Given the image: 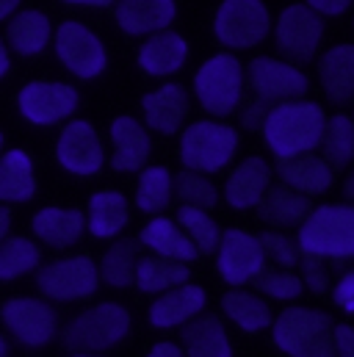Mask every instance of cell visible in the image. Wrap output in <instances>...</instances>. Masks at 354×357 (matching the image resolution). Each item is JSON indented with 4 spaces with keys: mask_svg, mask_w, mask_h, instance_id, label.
Here are the masks:
<instances>
[{
    "mask_svg": "<svg viewBox=\"0 0 354 357\" xmlns=\"http://www.w3.org/2000/svg\"><path fill=\"white\" fill-rule=\"evenodd\" d=\"M299 268H302V285L310 288L313 294H324L330 288V266H327V258H318V255H310V252H302L299 258Z\"/></svg>",
    "mask_w": 354,
    "mask_h": 357,
    "instance_id": "41",
    "label": "cell"
},
{
    "mask_svg": "<svg viewBox=\"0 0 354 357\" xmlns=\"http://www.w3.org/2000/svg\"><path fill=\"white\" fill-rule=\"evenodd\" d=\"M185 56H188V47H185V39L180 33L158 31L141 45L139 67L153 78H164V75L177 73L185 64Z\"/></svg>",
    "mask_w": 354,
    "mask_h": 357,
    "instance_id": "27",
    "label": "cell"
},
{
    "mask_svg": "<svg viewBox=\"0 0 354 357\" xmlns=\"http://www.w3.org/2000/svg\"><path fill=\"white\" fill-rule=\"evenodd\" d=\"M0 321L14 341L28 349L47 347L59 333V313L42 296H11L0 307Z\"/></svg>",
    "mask_w": 354,
    "mask_h": 357,
    "instance_id": "5",
    "label": "cell"
},
{
    "mask_svg": "<svg viewBox=\"0 0 354 357\" xmlns=\"http://www.w3.org/2000/svg\"><path fill=\"white\" fill-rule=\"evenodd\" d=\"M70 357H102V355H97V352H75V355Z\"/></svg>",
    "mask_w": 354,
    "mask_h": 357,
    "instance_id": "53",
    "label": "cell"
},
{
    "mask_svg": "<svg viewBox=\"0 0 354 357\" xmlns=\"http://www.w3.org/2000/svg\"><path fill=\"white\" fill-rule=\"evenodd\" d=\"M258 208V216L263 219L266 225H274V227H299L307 216H310V197L307 194H299L288 185H271L266 188L263 199L255 205Z\"/></svg>",
    "mask_w": 354,
    "mask_h": 357,
    "instance_id": "26",
    "label": "cell"
},
{
    "mask_svg": "<svg viewBox=\"0 0 354 357\" xmlns=\"http://www.w3.org/2000/svg\"><path fill=\"white\" fill-rule=\"evenodd\" d=\"M0 357H8V344H6L3 335H0Z\"/></svg>",
    "mask_w": 354,
    "mask_h": 357,
    "instance_id": "52",
    "label": "cell"
},
{
    "mask_svg": "<svg viewBox=\"0 0 354 357\" xmlns=\"http://www.w3.org/2000/svg\"><path fill=\"white\" fill-rule=\"evenodd\" d=\"M299 250L332 258L341 268L354 258V205H321L299 225Z\"/></svg>",
    "mask_w": 354,
    "mask_h": 357,
    "instance_id": "2",
    "label": "cell"
},
{
    "mask_svg": "<svg viewBox=\"0 0 354 357\" xmlns=\"http://www.w3.org/2000/svg\"><path fill=\"white\" fill-rule=\"evenodd\" d=\"M318 147H321V158L327 161L330 169H346L354 161V122L352 119L344 116V114L327 119Z\"/></svg>",
    "mask_w": 354,
    "mask_h": 357,
    "instance_id": "33",
    "label": "cell"
},
{
    "mask_svg": "<svg viewBox=\"0 0 354 357\" xmlns=\"http://www.w3.org/2000/svg\"><path fill=\"white\" fill-rule=\"evenodd\" d=\"M177 225H180V227H183V233L194 241L197 252L210 255V252H216V250H219L222 230H219V225H216L205 211L183 205V208L177 211Z\"/></svg>",
    "mask_w": 354,
    "mask_h": 357,
    "instance_id": "37",
    "label": "cell"
},
{
    "mask_svg": "<svg viewBox=\"0 0 354 357\" xmlns=\"http://www.w3.org/2000/svg\"><path fill=\"white\" fill-rule=\"evenodd\" d=\"M268 8L263 0H224L216 11V36L227 47H255L268 33Z\"/></svg>",
    "mask_w": 354,
    "mask_h": 357,
    "instance_id": "13",
    "label": "cell"
},
{
    "mask_svg": "<svg viewBox=\"0 0 354 357\" xmlns=\"http://www.w3.org/2000/svg\"><path fill=\"white\" fill-rule=\"evenodd\" d=\"M42 266V250L33 238L6 236L0 241V282H14Z\"/></svg>",
    "mask_w": 354,
    "mask_h": 357,
    "instance_id": "31",
    "label": "cell"
},
{
    "mask_svg": "<svg viewBox=\"0 0 354 357\" xmlns=\"http://www.w3.org/2000/svg\"><path fill=\"white\" fill-rule=\"evenodd\" d=\"M36 285L47 302H78L100 288V271L88 255H70L36 268Z\"/></svg>",
    "mask_w": 354,
    "mask_h": 357,
    "instance_id": "9",
    "label": "cell"
},
{
    "mask_svg": "<svg viewBox=\"0 0 354 357\" xmlns=\"http://www.w3.org/2000/svg\"><path fill=\"white\" fill-rule=\"evenodd\" d=\"M222 310L233 324H238L244 333H261L271 327V310L261 296L247 291H227L222 296Z\"/></svg>",
    "mask_w": 354,
    "mask_h": 357,
    "instance_id": "35",
    "label": "cell"
},
{
    "mask_svg": "<svg viewBox=\"0 0 354 357\" xmlns=\"http://www.w3.org/2000/svg\"><path fill=\"white\" fill-rule=\"evenodd\" d=\"M141 108H144L147 128L172 136V133H177V128L183 125V119L188 114V94L177 84H167L161 89L144 94Z\"/></svg>",
    "mask_w": 354,
    "mask_h": 357,
    "instance_id": "24",
    "label": "cell"
},
{
    "mask_svg": "<svg viewBox=\"0 0 354 357\" xmlns=\"http://www.w3.org/2000/svg\"><path fill=\"white\" fill-rule=\"evenodd\" d=\"M277 175L282 180V185L299 191V194H324L332 185V169L327 167V161L321 155L305 153V155H293V158H277Z\"/></svg>",
    "mask_w": 354,
    "mask_h": 357,
    "instance_id": "23",
    "label": "cell"
},
{
    "mask_svg": "<svg viewBox=\"0 0 354 357\" xmlns=\"http://www.w3.org/2000/svg\"><path fill=\"white\" fill-rule=\"evenodd\" d=\"M271 169L263 158H247L244 164H238V169L230 175L224 185V197L233 208L244 211V208H255L263 199L266 188H268Z\"/></svg>",
    "mask_w": 354,
    "mask_h": 357,
    "instance_id": "30",
    "label": "cell"
},
{
    "mask_svg": "<svg viewBox=\"0 0 354 357\" xmlns=\"http://www.w3.org/2000/svg\"><path fill=\"white\" fill-rule=\"evenodd\" d=\"M219 274L230 285H244L252 282V277L266 266L263 247L258 236L244 233V230H227L222 233L219 241Z\"/></svg>",
    "mask_w": 354,
    "mask_h": 357,
    "instance_id": "15",
    "label": "cell"
},
{
    "mask_svg": "<svg viewBox=\"0 0 354 357\" xmlns=\"http://www.w3.org/2000/svg\"><path fill=\"white\" fill-rule=\"evenodd\" d=\"M81 94L61 81H28L17 91V111L33 128L64 125L75 116Z\"/></svg>",
    "mask_w": 354,
    "mask_h": 357,
    "instance_id": "7",
    "label": "cell"
},
{
    "mask_svg": "<svg viewBox=\"0 0 354 357\" xmlns=\"http://www.w3.org/2000/svg\"><path fill=\"white\" fill-rule=\"evenodd\" d=\"M261 247H263V255L268 261H274L277 266L291 268L299 266V258H302V250H299V241L285 236V233H274V230H263L258 236Z\"/></svg>",
    "mask_w": 354,
    "mask_h": 357,
    "instance_id": "40",
    "label": "cell"
},
{
    "mask_svg": "<svg viewBox=\"0 0 354 357\" xmlns=\"http://www.w3.org/2000/svg\"><path fill=\"white\" fill-rule=\"evenodd\" d=\"M188 282V266L177 264V261H167V258H139L136 264V282L144 294H164L169 288H177Z\"/></svg>",
    "mask_w": 354,
    "mask_h": 357,
    "instance_id": "34",
    "label": "cell"
},
{
    "mask_svg": "<svg viewBox=\"0 0 354 357\" xmlns=\"http://www.w3.org/2000/svg\"><path fill=\"white\" fill-rule=\"evenodd\" d=\"M205 307V291L199 285L183 282L177 288L164 291L153 305H150V324L158 330H172L188 324L194 316H199Z\"/></svg>",
    "mask_w": 354,
    "mask_h": 357,
    "instance_id": "20",
    "label": "cell"
},
{
    "mask_svg": "<svg viewBox=\"0 0 354 357\" xmlns=\"http://www.w3.org/2000/svg\"><path fill=\"white\" fill-rule=\"evenodd\" d=\"M33 241L50 247V250H70L75 247L86 233V216L78 208H61V205H45L31 219Z\"/></svg>",
    "mask_w": 354,
    "mask_h": 357,
    "instance_id": "17",
    "label": "cell"
},
{
    "mask_svg": "<svg viewBox=\"0 0 354 357\" xmlns=\"http://www.w3.org/2000/svg\"><path fill=\"white\" fill-rule=\"evenodd\" d=\"M352 122H354V119H352Z\"/></svg>",
    "mask_w": 354,
    "mask_h": 357,
    "instance_id": "55",
    "label": "cell"
},
{
    "mask_svg": "<svg viewBox=\"0 0 354 357\" xmlns=\"http://www.w3.org/2000/svg\"><path fill=\"white\" fill-rule=\"evenodd\" d=\"M6 150V136H3V130H0V153Z\"/></svg>",
    "mask_w": 354,
    "mask_h": 357,
    "instance_id": "54",
    "label": "cell"
},
{
    "mask_svg": "<svg viewBox=\"0 0 354 357\" xmlns=\"http://www.w3.org/2000/svg\"><path fill=\"white\" fill-rule=\"evenodd\" d=\"M130 333V313L116 302H102L84 310L64 330V344L72 352H105Z\"/></svg>",
    "mask_w": 354,
    "mask_h": 357,
    "instance_id": "4",
    "label": "cell"
},
{
    "mask_svg": "<svg viewBox=\"0 0 354 357\" xmlns=\"http://www.w3.org/2000/svg\"><path fill=\"white\" fill-rule=\"evenodd\" d=\"M70 6H88V8H105V6H114L116 0H64Z\"/></svg>",
    "mask_w": 354,
    "mask_h": 357,
    "instance_id": "50",
    "label": "cell"
},
{
    "mask_svg": "<svg viewBox=\"0 0 354 357\" xmlns=\"http://www.w3.org/2000/svg\"><path fill=\"white\" fill-rule=\"evenodd\" d=\"M172 175L167 167H147L139 175L136 185V205L144 213H161L172 202Z\"/></svg>",
    "mask_w": 354,
    "mask_h": 357,
    "instance_id": "36",
    "label": "cell"
},
{
    "mask_svg": "<svg viewBox=\"0 0 354 357\" xmlns=\"http://www.w3.org/2000/svg\"><path fill=\"white\" fill-rule=\"evenodd\" d=\"M84 216H86V233H91L94 238H116L130 219V205L125 194L105 188L91 194Z\"/></svg>",
    "mask_w": 354,
    "mask_h": 357,
    "instance_id": "25",
    "label": "cell"
},
{
    "mask_svg": "<svg viewBox=\"0 0 354 357\" xmlns=\"http://www.w3.org/2000/svg\"><path fill=\"white\" fill-rule=\"evenodd\" d=\"M8 73H11V50H8V45H6V39L0 36V81H3Z\"/></svg>",
    "mask_w": 354,
    "mask_h": 357,
    "instance_id": "47",
    "label": "cell"
},
{
    "mask_svg": "<svg viewBox=\"0 0 354 357\" xmlns=\"http://www.w3.org/2000/svg\"><path fill=\"white\" fill-rule=\"evenodd\" d=\"M277 50L285 61L310 64L324 36V20L310 6H288L277 20Z\"/></svg>",
    "mask_w": 354,
    "mask_h": 357,
    "instance_id": "11",
    "label": "cell"
},
{
    "mask_svg": "<svg viewBox=\"0 0 354 357\" xmlns=\"http://www.w3.org/2000/svg\"><path fill=\"white\" fill-rule=\"evenodd\" d=\"M194 89L199 102L213 116H227L236 111L241 91H244V67L236 56L219 53L205 61L194 78Z\"/></svg>",
    "mask_w": 354,
    "mask_h": 357,
    "instance_id": "10",
    "label": "cell"
},
{
    "mask_svg": "<svg viewBox=\"0 0 354 357\" xmlns=\"http://www.w3.org/2000/svg\"><path fill=\"white\" fill-rule=\"evenodd\" d=\"M139 250H141V244L133 241V238H119V241H114V244L105 250V255H102V261H100V266H97L100 280H102L105 285H111V288H128V285H133V282H136Z\"/></svg>",
    "mask_w": 354,
    "mask_h": 357,
    "instance_id": "32",
    "label": "cell"
},
{
    "mask_svg": "<svg viewBox=\"0 0 354 357\" xmlns=\"http://www.w3.org/2000/svg\"><path fill=\"white\" fill-rule=\"evenodd\" d=\"M332 316L313 307H285L271 324L274 344L288 357H338Z\"/></svg>",
    "mask_w": 354,
    "mask_h": 357,
    "instance_id": "3",
    "label": "cell"
},
{
    "mask_svg": "<svg viewBox=\"0 0 354 357\" xmlns=\"http://www.w3.org/2000/svg\"><path fill=\"white\" fill-rule=\"evenodd\" d=\"M249 84L258 94V100H263L268 105L302 100L310 89V84L299 67H293L288 61L266 59V56L249 64Z\"/></svg>",
    "mask_w": 354,
    "mask_h": 357,
    "instance_id": "14",
    "label": "cell"
},
{
    "mask_svg": "<svg viewBox=\"0 0 354 357\" xmlns=\"http://www.w3.org/2000/svg\"><path fill=\"white\" fill-rule=\"evenodd\" d=\"M111 167L116 172H139L150 158V133L133 116H116L111 122Z\"/></svg>",
    "mask_w": 354,
    "mask_h": 357,
    "instance_id": "18",
    "label": "cell"
},
{
    "mask_svg": "<svg viewBox=\"0 0 354 357\" xmlns=\"http://www.w3.org/2000/svg\"><path fill=\"white\" fill-rule=\"evenodd\" d=\"M53 22L42 8H17L6 20V45L11 56L20 59H33L42 56L53 45Z\"/></svg>",
    "mask_w": 354,
    "mask_h": 357,
    "instance_id": "16",
    "label": "cell"
},
{
    "mask_svg": "<svg viewBox=\"0 0 354 357\" xmlns=\"http://www.w3.org/2000/svg\"><path fill=\"white\" fill-rule=\"evenodd\" d=\"M327 116L313 100H291L277 102L263 122L266 144L277 158L305 155L318 147Z\"/></svg>",
    "mask_w": 354,
    "mask_h": 357,
    "instance_id": "1",
    "label": "cell"
},
{
    "mask_svg": "<svg viewBox=\"0 0 354 357\" xmlns=\"http://www.w3.org/2000/svg\"><path fill=\"white\" fill-rule=\"evenodd\" d=\"M238 133L219 122H194L180 139V158L191 172H219L230 164Z\"/></svg>",
    "mask_w": 354,
    "mask_h": 357,
    "instance_id": "8",
    "label": "cell"
},
{
    "mask_svg": "<svg viewBox=\"0 0 354 357\" xmlns=\"http://www.w3.org/2000/svg\"><path fill=\"white\" fill-rule=\"evenodd\" d=\"M53 50L61 67L81 81L102 75L108 67V53L102 39L78 20H67L53 31Z\"/></svg>",
    "mask_w": 354,
    "mask_h": 357,
    "instance_id": "6",
    "label": "cell"
},
{
    "mask_svg": "<svg viewBox=\"0 0 354 357\" xmlns=\"http://www.w3.org/2000/svg\"><path fill=\"white\" fill-rule=\"evenodd\" d=\"M332 338H335V352H338V357H354V327H349V324H335Z\"/></svg>",
    "mask_w": 354,
    "mask_h": 357,
    "instance_id": "44",
    "label": "cell"
},
{
    "mask_svg": "<svg viewBox=\"0 0 354 357\" xmlns=\"http://www.w3.org/2000/svg\"><path fill=\"white\" fill-rule=\"evenodd\" d=\"M172 191H177L183 205L199 208V211H208V208H213L219 202L216 185L205 178L202 172H191V169H183L177 175V180H172Z\"/></svg>",
    "mask_w": 354,
    "mask_h": 357,
    "instance_id": "38",
    "label": "cell"
},
{
    "mask_svg": "<svg viewBox=\"0 0 354 357\" xmlns=\"http://www.w3.org/2000/svg\"><path fill=\"white\" fill-rule=\"evenodd\" d=\"M271 108H274V105H268V102L255 97V102H249V105L241 111V128H247V130H261Z\"/></svg>",
    "mask_w": 354,
    "mask_h": 357,
    "instance_id": "42",
    "label": "cell"
},
{
    "mask_svg": "<svg viewBox=\"0 0 354 357\" xmlns=\"http://www.w3.org/2000/svg\"><path fill=\"white\" fill-rule=\"evenodd\" d=\"M20 6H22V0H0V22H6Z\"/></svg>",
    "mask_w": 354,
    "mask_h": 357,
    "instance_id": "49",
    "label": "cell"
},
{
    "mask_svg": "<svg viewBox=\"0 0 354 357\" xmlns=\"http://www.w3.org/2000/svg\"><path fill=\"white\" fill-rule=\"evenodd\" d=\"M185 357H233L230 338L216 316H194L180 333Z\"/></svg>",
    "mask_w": 354,
    "mask_h": 357,
    "instance_id": "29",
    "label": "cell"
},
{
    "mask_svg": "<svg viewBox=\"0 0 354 357\" xmlns=\"http://www.w3.org/2000/svg\"><path fill=\"white\" fill-rule=\"evenodd\" d=\"M56 161L64 172L78 175V178H91L102 169L105 150H102V142L88 119L64 122V128L56 139Z\"/></svg>",
    "mask_w": 354,
    "mask_h": 357,
    "instance_id": "12",
    "label": "cell"
},
{
    "mask_svg": "<svg viewBox=\"0 0 354 357\" xmlns=\"http://www.w3.org/2000/svg\"><path fill=\"white\" fill-rule=\"evenodd\" d=\"M344 197H346L349 202H354V172L349 175V180H346V185H344Z\"/></svg>",
    "mask_w": 354,
    "mask_h": 357,
    "instance_id": "51",
    "label": "cell"
},
{
    "mask_svg": "<svg viewBox=\"0 0 354 357\" xmlns=\"http://www.w3.org/2000/svg\"><path fill=\"white\" fill-rule=\"evenodd\" d=\"M147 357H185V352L172 344V341H161V344H155L153 349H150V355Z\"/></svg>",
    "mask_w": 354,
    "mask_h": 357,
    "instance_id": "46",
    "label": "cell"
},
{
    "mask_svg": "<svg viewBox=\"0 0 354 357\" xmlns=\"http://www.w3.org/2000/svg\"><path fill=\"white\" fill-rule=\"evenodd\" d=\"M6 236H11V208L0 205V241Z\"/></svg>",
    "mask_w": 354,
    "mask_h": 357,
    "instance_id": "48",
    "label": "cell"
},
{
    "mask_svg": "<svg viewBox=\"0 0 354 357\" xmlns=\"http://www.w3.org/2000/svg\"><path fill=\"white\" fill-rule=\"evenodd\" d=\"M332 299H335V305H338L341 310L354 313V268L341 277V282H338L335 291H332Z\"/></svg>",
    "mask_w": 354,
    "mask_h": 357,
    "instance_id": "43",
    "label": "cell"
},
{
    "mask_svg": "<svg viewBox=\"0 0 354 357\" xmlns=\"http://www.w3.org/2000/svg\"><path fill=\"white\" fill-rule=\"evenodd\" d=\"M139 244L153 250V255L167 258V261H177V264H188L199 255L194 241L183 233V227L172 219H167V216H155L153 222H147L144 230L139 233Z\"/></svg>",
    "mask_w": 354,
    "mask_h": 357,
    "instance_id": "22",
    "label": "cell"
},
{
    "mask_svg": "<svg viewBox=\"0 0 354 357\" xmlns=\"http://www.w3.org/2000/svg\"><path fill=\"white\" fill-rule=\"evenodd\" d=\"M307 6H310L316 14L338 17V14H344V11L352 6V0H307Z\"/></svg>",
    "mask_w": 354,
    "mask_h": 357,
    "instance_id": "45",
    "label": "cell"
},
{
    "mask_svg": "<svg viewBox=\"0 0 354 357\" xmlns=\"http://www.w3.org/2000/svg\"><path fill=\"white\" fill-rule=\"evenodd\" d=\"M116 22L130 36H153L175 20V0H116Z\"/></svg>",
    "mask_w": 354,
    "mask_h": 357,
    "instance_id": "21",
    "label": "cell"
},
{
    "mask_svg": "<svg viewBox=\"0 0 354 357\" xmlns=\"http://www.w3.org/2000/svg\"><path fill=\"white\" fill-rule=\"evenodd\" d=\"M318 78L327 97L335 105H346L354 100V45H338L327 50L318 61Z\"/></svg>",
    "mask_w": 354,
    "mask_h": 357,
    "instance_id": "28",
    "label": "cell"
},
{
    "mask_svg": "<svg viewBox=\"0 0 354 357\" xmlns=\"http://www.w3.org/2000/svg\"><path fill=\"white\" fill-rule=\"evenodd\" d=\"M252 285H255L261 294L271 296V299H279V302L296 299V296L305 291V285H302V280H299L296 274H291V271H277V268H266V266L252 277Z\"/></svg>",
    "mask_w": 354,
    "mask_h": 357,
    "instance_id": "39",
    "label": "cell"
},
{
    "mask_svg": "<svg viewBox=\"0 0 354 357\" xmlns=\"http://www.w3.org/2000/svg\"><path fill=\"white\" fill-rule=\"evenodd\" d=\"M36 197V167L28 150L11 147L0 153V205H25Z\"/></svg>",
    "mask_w": 354,
    "mask_h": 357,
    "instance_id": "19",
    "label": "cell"
}]
</instances>
